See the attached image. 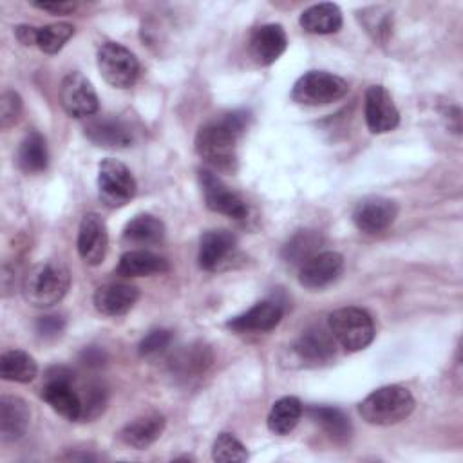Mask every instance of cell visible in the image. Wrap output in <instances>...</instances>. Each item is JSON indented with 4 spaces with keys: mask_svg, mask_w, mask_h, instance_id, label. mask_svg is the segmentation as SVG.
<instances>
[{
    "mask_svg": "<svg viewBox=\"0 0 463 463\" xmlns=\"http://www.w3.org/2000/svg\"><path fill=\"white\" fill-rule=\"evenodd\" d=\"M14 36L22 45H36V36H38V29L27 24H20L14 27Z\"/></svg>",
    "mask_w": 463,
    "mask_h": 463,
    "instance_id": "40",
    "label": "cell"
},
{
    "mask_svg": "<svg viewBox=\"0 0 463 463\" xmlns=\"http://www.w3.org/2000/svg\"><path fill=\"white\" fill-rule=\"evenodd\" d=\"M414 409V396L402 385H383L367 394L360 405V416L378 427L396 425L403 421Z\"/></svg>",
    "mask_w": 463,
    "mask_h": 463,
    "instance_id": "3",
    "label": "cell"
},
{
    "mask_svg": "<svg viewBox=\"0 0 463 463\" xmlns=\"http://www.w3.org/2000/svg\"><path fill=\"white\" fill-rule=\"evenodd\" d=\"M98 69L103 80L116 89H128L139 74V61L130 49L116 42H105L98 49Z\"/></svg>",
    "mask_w": 463,
    "mask_h": 463,
    "instance_id": "8",
    "label": "cell"
},
{
    "mask_svg": "<svg viewBox=\"0 0 463 463\" xmlns=\"http://www.w3.org/2000/svg\"><path fill=\"white\" fill-rule=\"evenodd\" d=\"M139 298V289L125 282H109L94 291L92 302L98 313L105 317H121L128 313Z\"/></svg>",
    "mask_w": 463,
    "mask_h": 463,
    "instance_id": "18",
    "label": "cell"
},
{
    "mask_svg": "<svg viewBox=\"0 0 463 463\" xmlns=\"http://www.w3.org/2000/svg\"><path fill=\"white\" fill-rule=\"evenodd\" d=\"M40 396L51 405L54 412L65 420H81V396L74 387V374L67 367L56 365L45 373V382L42 385Z\"/></svg>",
    "mask_w": 463,
    "mask_h": 463,
    "instance_id": "6",
    "label": "cell"
},
{
    "mask_svg": "<svg viewBox=\"0 0 463 463\" xmlns=\"http://www.w3.org/2000/svg\"><path fill=\"white\" fill-rule=\"evenodd\" d=\"M22 114V98L14 90H4L0 96V127H13Z\"/></svg>",
    "mask_w": 463,
    "mask_h": 463,
    "instance_id": "36",
    "label": "cell"
},
{
    "mask_svg": "<svg viewBox=\"0 0 463 463\" xmlns=\"http://www.w3.org/2000/svg\"><path fill=\"white\" fill-rule=\"evenodd\" d=\"M282 315H284L282 306L277 300L268 298L253 304L244 313L230 318L226 326L237 333H264L279 326Z\"/></svg>",
    "mask_w": 463,
    "mask_h": 463,
    "instance_id": "17",
    "label": "cell"
},
{
    "mask_svg": "<svg viewBox=\"0 0 463 463\" xmlns=\"http://www.w3.org/2000/svg\"><path fill=\"white\" fill-rule=\"evenodd\" d=\"M398 206L394 201L380 195H371L356 203L353 210V222L354 226L367 233L376 235L385 232L396 219Z\"/></svg>",
    "mask_w": 463,
    "mask_h": 463,
    "instance_id": "11",
    "label": "cell"
},
{
    "mask_svg": "<svg viewBox=\"0 0 463 463\" xmlns=\"http://www.w3.org/2000/svg\"><path fill=\"white\" fill-rule=\"evenodd\" d=\"M364 116L367 128L373 134H385L398 127L400 112L383 85H371L365 90Z\"/></svg>",
    "mask_w": 463,
    "mask_h": 463,
    "instance_id": "12",
    "label": "cell"
},
{
    "mask_svg": "<svg viewBox=\"0 0 463 463\" xmlns=\"http://www.w3.org/2000/svg\"><path fill=\"white\" fill-rule=\"evenodd\" d=\"M286 47H288V36L280 24H262L255 27L248 42L250 56L260 67H268L275 63L282 56Z\"/></svg>",
    "mask_w": 463,
    "mask_h": 463,
    "instance_id": "15",
    "label": "cell"
},
{
    "mask_svg": "<svg viewBox=\"0 0 463 463\" xmlns=\"http://www.w3.org/2000/svg\"><path fill=\"white\" fill-rule=\"evenodd\" d=\"M85 136L103 148H125L132 143L130 127L118 118H94L85 125Z\"/></svg>",
    "mask_w": 463,
    "mask_h": 463,
    "instance_id": "20",
    "label": "cell"
},
{
    "mask_svg": "<svg viewBox=\"0 0 463 463\" xmlns=\"http://www.w3.org/2000/svg\"><path fill=\"white\" fill-rule=\"evenodd\" d=\"M293 349L304 365H322L335 356V338L329 329L309 327L298 336Z\"/></svg>",
    "mask_w": 463,
    "mask_h": 463,
    "instance_id": "19",
    "label": "cell"
},
{
    "mask_svg": "<svg viewBox=\"0 0 463 463\" xmlns=\"http://www.w3.org/2000/svg\"><path fill=\"white\" fill-rule=\"evenodd\" d=\"M136 192L137 183L125 163L107 157L98 165V194L105 206H125L134 199Z\"/></svg>",
    "mask_w": 463,
    "mask_h": 463,
    "instance_id": "7",
    "label": "cell"
},
{
    "mask_svg": "<svg viewBox=\"0 0 463 463\" xmlns=\"http://www.w3.org/2000/svg\"><path fill=\"white\" fill-rule=\"evenodd\" d=\"M170 342H172V333L168 329H152L143 336L137 349H139L141 356L152 358V356H157L163 351H166Z\"/></svg>",
    "mask_w": 463,
    "mask_h": 463,
    "instance_id": "35",
    "label": "cell"
},
{
    "mask_svg": "<svg viewBox=\"0 0 463 463\" xmlns=\"http://www.w3.org/2000/svg\"><path fill=\"white\" fill-rule=\"evenodd\" d=\"M78 253L89 266H98L105 260L109 250V232L105 221L98 213H85L78 228Z\"/></svg>",
    "mask_w": 463,
    "mask_h": 463,
    "instance_id": "14",
    "label": "cell"
},
{
    "mask_svg": "<svg viewBox=\"0 0 463 463\" xmlns=\"http://www.w3.org/2000/svg\"><path fill=\"white\" fill-rule=\"evenodd\" d=\"M344 269V257L338 251H318L298 268V282L307 289H322L335 282Z\"/></svg>",
    "mask_w": 463,
    "mask_h": 463,
    "instance_id": "16",
    "label": "cell"
},
{
    "mask_svg": "<svg viewBox=\"0 0 463 463\" xmlns=\"http://www.w3.org/2000/svg\"><path fill=\"white\" fill-rule=\"evenodd\" d=\"M38 373L34 358L22 349H9L0 356V376L7 382L27 383L33 382Z\"/></svg>",
    "mask_w": 463,
    "mask_h": 463,
    "instance_id": "30",
    "label": "cell"
},
{
    "mask_svg": "<svg viewBox=\"0 0 463 463\" xmlns=\"http://www.w3.org/2000/svg\"><path fill=\"white\" fill-rule=\"evenodd\" d=\"M74 34V25L67 22H56L49 24L43 27H38V36H36V45L42 52L47 54H56L58 51L63 49V45L72 38Z\"/></svg>",
    "mask_w": 463,
    "mask_h": 463,
    "instance_id": "32",
    "label": "cell"
},
{
    "mask_svg": "<svg viewBox=\"0 0 463 463\" xmlns=\"http://www.w3.org/2000/svg\"><path fill=\"white\" fill-rule=\"evenodd\" d=\"M237 251V237L230 230H208L201 235L197 262L204 271H219Z\"/></svg>",
    "mask_w": 463,
    "mask_h": 463,
    "instance_id": "13",
    "label": "cell"
},
{
    "mask_svg": "<svg viewBox=\"0 0 463 463\" xmlns=\"http://www.w3.org/2000/svg\"><path fill=\"white\" fill-rule=\"evenodd\" d=\"M165 416L159 412H146L143 416L134 418L119 430V439L136 449L143 450L150 447L165 430Z\"/></svg>",
    "mask_w": 463,
    "mask_h": 463,
    "instance_id": "21",
    "label": "cell"
},
{
    "mask_svg": "<svg viewBox=\"0 0 463 463\" xmlns=\"http://www.w3.org/2000/svg\"><path fill=\"white\" fill-rule=\"evenodd\" d=\"M31 5L52 14H69L76 9V2H31Z\"/></svg>",
    "mask_w": 463,
    "mask_h": 463,
    "instance_id": "39",
    "label": "cell"
},
{
    "mask_svg": "<svg viewBox=\"0 0 463 463\" xmlns=\"http://www.w3.org/2000/svg\"><path fill=\"white\" fill-rule=\"evenodd\" d=\"M250 114L233 110L204 123L195 134L197 156L217 170H233L237 163V141L248 128Z\"/></svg>",
    "mask_w": 463,
    "mask_h": 463,
    "instance_id": "1",
    "label": "cell"
},
{
    "mask_svg": "<svg viewBox=\"0 0 463 463\" xmlns=\"http://www.w3.org/2000/svg\"><path fill=\"white\" fill-rule=\"evenodd\" d=\"M302 412H304V407L298 398L282 396L280 400H277L273 403V407L268 414V429L273 434L286 436L297 427V423L302 418Z\"/></svg>",
    "mask_w": 463,
    "mask_h": 463,
    "instance_id": "29",
    "label": "cell"
},
{
    "mask_svg": "<svg viewBox=\"0 0 463 463\" xmlns=\"http://www.w3.org/2000/svg\"><path fill=\"white\" fill-rule=\"evenodd\" d=\"M212 458L219 463H232V461H246L248 452L246 447L230 432H221L212 447Z\"/></svg>",
    "mask_w": 463,
    "mask_h": 463,
    "instance_id": "33",
    "label": "cell"
},
{
    "mask_svg": "<svg viewBox=\"0 0 463 463\" xmlns=\"http://www.w3.org/2000/svg\"><path fill=\"white\" fill-rule=\"evenodd\" d=\"M307 416L336 443L349 441L353 434V427L349 418L336 407L327 405H313L307 409Z\"/></svg>",
    "mask_w": 463,
    "mask_h": 463,
    "instance_id": "26",
    "label": "cell"
},
{
    "mask_svg": "<svg viewBox=\"0 0 463 463\" xmlns=\"http://www.w3.org/2000/svg\"><path fill=\"white\" fill-rule=\"evenodd\" d=\"M81 360L85 365H101L103 360H105V354L101 349L98 347H87L83 353H81Z\"/></svg>",
    "mask_w": 463,
    "mask_h": 463,
    "instance_id": "41",
    "label": "cell"
},
{
    "mask_svg": "<svg viewBox=\"0 0 463 463\" xmlns=\"http://www.w3.org/2000/svg\"><path fill=\"white\" fill-rule=\"evenodd\" d=\"M71 286L69 268L56 259H47L24 275L22 295L34 307H51L58 304Z\"/></svg>",
    "mask_w": 463,
    "mask_h": 463,
    "instance_id": "2",
    "label": "cell"
},
{
    "mask_svg": "<svg viewBox=\"0 0 463 463\" xmlns=\"http://www.w3.org/2000/svg\"><path fill=\"white\" fill-rule=\"evenodd\" d=\"M34 329L42 338H56L65 329V320L60 315H43L34 322Z\"/></svg>",
    "mask_w": 463,
    "mask_h": 463,
    "instance_id": "38",
    "label": "cell"
},
{
    "mask_svg": "<svg viewBox=\"0 0 463 463\" xmlns=\"http://www.w3.org/2000/svg\"><path fill=\"white\" fill-rule=\"evenodd\" d=\"M298 24L309 34H333L342 27V11L331 2L315 4L302 11Z\"/></svg>",
    "mask_w": 463,
    "mask_h": 463,
    "instance_id": "24",
    "label": "cell"
},
{
    "mask_svg": "<svg viewBox=\"0 0 463 463\" xmlns=\"http://www.w3.org/2000/svg\"><path fill=\"white\" fill-rule=\"evenodd\" d=\"M60 103L71 118H89L99 109L92 83L78 71L63 76L60 83Z\"/></svg>",
    "mask_w": 463,
    "mask_h": 463,
    "instance_id": "10",
    "label": "cell"
},
{
    "mask_svg": "<svg viewBox=\"0 0 463 463\" xmlns=\"http://www.w3.org/2000/svg\"><path fill=\"white\" fill-rule=\"evenodd\" d=\"M81 420H92L99 416L107 403V391L101 383H87L81 387Z\"/></svg>",
    "mask_w": 463,
    "mask_h": 463,
    "instance_id": "34",
    "label": "cell"
},
{
    "mask_svg": "<svg viewBox=\"0 0 463 463\" xmlns=\"http://www.w3.org/2000/svg\"><path fill=\"white\" fill-rule=\"evenodd\" d=\"M31 420V409L25 400L5 394L0 398V438L2 441L20 439Z\"/></svg>",
    "mask_w": 463,
    "mask_h": 463,
    "instance_id": "22",
    "label": "cell"
},
{
    "mask_svg": "<svg viewBox=\"0 0 463 463\" xmlns=\"http://www.w3.org/2000/svg\"><path fill=\"white\" fill-rule=\"evenodd\" d=\"M212 364V354L204 345H190L177 353L172 360V371L181 378H197L204 374L206 367Z\"/></svg>",
    "mask_w": 463,
    "mask_h": 463,
    "instance_id": "31",
    "label": "cell"
},
{
    "mask_svg": "<svg viewBox=\"0 0 463 463\" xmlns=\"http://www.w3.org/2000/svg\"><path fill=\"white\" fill-rule=\"evenodd\" d=\"M324 239L315 230H298L282 248V259L289 266H302L320 251Z\"/></svg>",
    "mask_w": 463,
    "mask_h": 463,
    "instance_id": "28",
    "label": "cell"
},
{
    "mask_svg": "<svg viewBox=\"0 0 463 463\" xmlns=\"http://www.w3.org/2000/svg\"><path fill=\"white\" fill-rule=\"evenodd\" d=\"M165 224L161 219L150 213H139L123 228V242L132 246H156L165 239Z\"/></svg>",
    "mask_w": 463,
    "mask_h": 463,
    "instance_id": "25",
    "label": "cell"
},
{
    "mask_svg": "<svg viewBox=\"0 0 463 463\" xmlns=\"http://www.w3.org/2000/svg\"><path fill=\"white\" fill-rule=\"evenodd\" d=\"M349 92V85L344 78L327 71L304 72L291 89V99L298 105L318 107L342 99Z\"/></svg>",
    "mask_w": 463,
    "mask_h": 463,
    "instance_id": "5",
    "label": "cell"
},
{
    "mask_svg": "<svg viewBox=\"0 0 463 463\" xmlns=\"http://www.w3.org/2000/svg\"><path fill=\"white\" fill-rule=\"evenodd\" d=\"M374 14H367L364 11V14L360 16V20L364 22V27L365 31L373 36L374 42H380L383 43L389 36V31H391V20H389V14H376V7L373 9Z\"/></svg>",
    "mask_w": 463,
    "mask_h": 463,
    "instance_id": "37",
    "label": "cell"
},
{
    "mask_svg": "<svg viewBox=\"0 0 463 463\" xmlns=\"http://www.w3.org/2000/svg\"><path fill=\"white\" fill-rule=\"evenodd\" d=\"M197 177L208 210L237 221L248 217L246 201L237 192H233L213 170L199 168Z\"/></svg>",
    "mask_w": 463,
    "mask_h": 463,
    "instance_id": "9",
    "label": "cell"
},
{
    "mask_svg": "<svg viewBox=\"0 0 463 463\" xmlns=\"http://www.w3.org/2000/svg\"><path fill=\"white\" fill-rule=\"evenodd\" d=\"M16 163L20 170H24L25 174H40L47 168L49 152H47L45 137L40 132L33 130L20 141V146L16 152Z\"/></svg>",
    "mask_w": 463,
    "mask_h": 463,
    "instance_id": "27",
    "label": "cell"
},
{
    "mask_svg": "<svg viewBox=\"0 0 463 463\" xmlns=\"http://www.w3.org/2000/svg\"><path fill=\"white\" fill-rule=\"evenodd\" d=\"M327 329L335 342L351 353L365 349L374 338V322L371 315L354 306L340 307L329 313Z\"/></svg>",
    "mask_w": 463,
    "mask_h": 463,
    "instance_id": "4",
    "label": "cell"
},
{
    "mask_svg": "<svg viewBox=\"0 0 463 463\" xmlns=\"http://www.w3.org/2000/svg\"><path fill=\"white\" fill-rule=\"evenodd\" d=\"M168 271V260L150 250L139 248L125 251L119 257L116 273L119 277H150Z\"/></svg>",
    "mask_w": 463,
    "mask_h": 463,
    "instance_id": "23",
    "label": "cell"
}]
</instances>
